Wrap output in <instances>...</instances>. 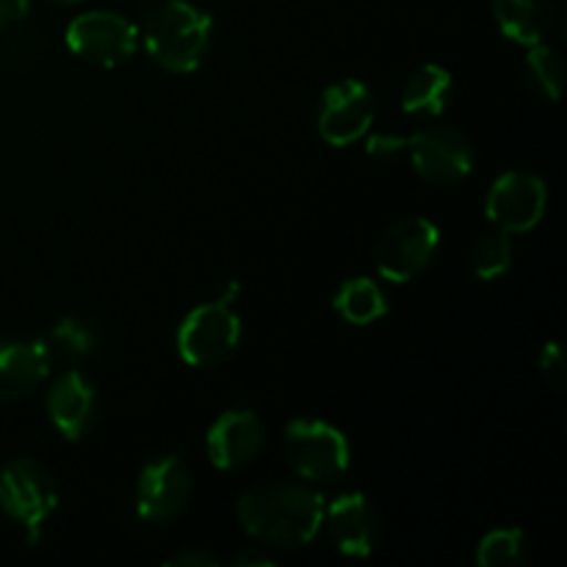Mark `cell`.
Masks as SVG:
<instances>
[{
    "mask_svg": "<svg viewBox=\"0 0 567 567\" xmlns=\"http://www.w3.org/2000/svg\"><path fill=\"white\" fill-rule=\"evenodd\" d=\"M408 153L421 181L432 186H457L474 169V150L468 138L449 125H430L408 136Z\"/></svg>",
    "mask_w": 567,
    "mask_h": 567,
    "instance_id": "cell-8",
    "label": "cell"
},
{
    "mask_svg": "<svg viewBox=\"0 0 567 567\" xmlns=\"http://www.w3.org/2000/svg\"><path fill=\"white\" fill-rule=\"evenodd\" d=\"M266 446V426L252 410H227L210 424L205 449L208 460L221 471H238L255 463Z\"/></svg>",
    "mask_w": 567,
    "mask_h": 567,
    "instance_id": "cell-12",
    "label": "cell"
},
{
    "mask_svg": "<svg viewBox=\"0 0 567 567\" xmlns=\"http://www.w3.org/2000/svg\"><path fill=\"white\" fill-rule=\"evenodd\" d=\"M336 313L354 327H369L388 313V299L382 288L369 277H352L338 288Z\"/></svg>",
    "mask_w": 567,
    "mask_h": 567,
    "instance_id": "cell-19",
    "label": "cell"
},
{
    "mask_svg": "<svg viewBox=\"0 0 567 567\" xmlns=\"http://www.w3.org/2000/svg\"><path fill=\"white\" fill-rule=\"evenodd\" d=\"M374 122V94L358 78L327 86L319 105V133L332 147H349L369 133Z\"/></svg>",
    "mask_w": 567,
    "mask_h": 567,
    "instance_id": "cell-10",
    "label": "cell"
},
{
    "mask_svg": "<svg viewBox=\"0 0 567 567\" xmlns=\"http://www.w3.org/2000/svg\"><path fill=\"white\" fill-rule=\"evenodd\" d=\"M59 507V487L53 474L37 460H14L0 471V509L28 529L37 543L44 520Z\"/></svg>",
    "mask_w": 567,
    "mask_h": 567,
    "instance_id": "cell-5",
    "label": "cell"
},
{
    "mask_svg": "<svg viewBox=\"0 0 567 567\" xmlns=\"http://www.w3.org/2000/svg\"><path fill=\"white\" fill-rule=\"evenodd\" d=\"M233 565H271V559L260 557V554H238L233 557Z\"/></svg>",
    "mask_w": 567,
    "mask_h": 567,
    "instance_id": "cell-28",
    "label": "cell"
},
{
    "mask_svg": "<svg viewBox=\"0 0 567 567\" xmlns=\"http://www.w3.org/2000/svg\"><path fill=\"white\" fill-rule=\"evenodd\" d=\"M138 31L116 11H86L66 28V48L92 66H120L136 53Z\"/></svg>",
    "mask_w": 567,
    "mask_h": 567,
    "instance_id": "cell-7",
    "label": "cell"
},
{
    "mask_svg": "<svg viewBox=\"0 0 567 567\" xmlns=\"http://www.w3.org/2000/svg\"><path fill=\"white\" fill-rule=\"evenodd\" d=\"M44 343H48L50 354L81 363V360L94 358L103 349V327L89 316L72 313L55 321Z\"/></svg>",
    "mask_w": 567,
    "mask_h": 567,
    "instance_id": "cell-18",
    "label": "cell"
},
{
    "mask_svg": "<svg viewBox=\"0 0 567 567\" xmlns=\"http://www.w3.org/2000/svg\"><path fill=\"white\" fill-rule=\"evenodd\" d=\"M53 6H72V3H81V0H48Z\"/></svg>",
    "mask_w": 567,
    "mask_h": 567,
    "instance_id": "cell-29",
    "label": "cell"
},
{
    "mask_svg": "<svg viewBox=\"0 0 567 567\" xmlns=\"http://www.w3.org/2000/svg\"><path fill=\"white\" fill-rule=\"evenodd\" d=\"M526 72H529L532 83L546 94L548 100L563 97L565 86V64L554 48L543 44H532L529 55H526Z\"/></svg>",
    "mask_w": 567,
    "mask_h": 567,
    "instance_id": "cell-22",
    "label": "cell"
},
{
    "mask_svg": "<svg viewBox=\"0 0 567 567\" xmlns=\"http://www.w3.org/2000/svg\"><path fill=\"white\" fill-rule=\"evenodd\" d=\"M28 17V0H0V37Z\"/></svg>",
    "mask_w": 567,
    "mask_h": 567,
    "instance_id": "cell-26",
    "label": "cell"
},
{
    "mask_svg": "<svg viewBox=\"0 0 567 567\" xmlns=\"http://www.w3.org/2000/svg\"><path fill=\"white\" fill-rule=\"evenodd\" d=\"M48 343L42 341H0V404L31 396L50 374Z\"/></svg>",
    "mask_w": 567,
    "mask_h": 567,
    "instance_id": "cell-14",
    "label": "cell"
},
{
    "mask_svg": "<svg viewBox=\"0 0 567 567\" xmlns=\"http://www.w3.org/2000/svg\"><path fill=\"white\" fill-rule=\"evenodd\" d=\"M441 247V230L424 216H404L377 244V271L388 282H410L426 271Z\"/></svg>",
    "mask_w": 567,
    "mask_h": 567,
    "instance_id": "cell-6",
    "label": "cell"
},
{
    "mask_svg": "<svg viewBox=\"0 0 567 567\" xmlns=\"http://www.w3.org/2000/svg\"><path fill=\"white\" fill-rule=\"evenodd\" d=\"M192 498V471L181 457H158L142 468L136 485V513L150 524L177 518Z\"/></svg>",
    "mask_w": 567,
    "mask_h": 567,
    "instance_id": "cell-11",
    "label": "cell"
},
{
    "mask_svg": "<svg viewBox=\"0 0 567 567\" xmlns=\"http://www.w3.org/2000/svg\"><path fill=\"white\" fill-rule=\"evenodd\" d=\"M471 266H474V275L485 282L507 275L513 266V244L507 233L496 230L491 236H482L471 252Z\"/></svg>",
    "mask_w": 567,
    "mask_h": 567,
    "instance_id": "cell-21",
    "label": "cell"
},
{
    "mask_svg": "<svg viewBox=\"0 0 567 567\" xmlns=\"http://www.w3.org/2000/svg\"><path fill=\"white\" fill-rule=\"evenodd\" d=\"M3 64L9 66L17 75H31V72L42 70V64L48 61V39L39 31H6L3 48Z\"/></svg>",
    "mask_w": 567,
    "mask_h": 567,
    "instance_id": "cell-20",
    "label": "cell"
},
{
    "mask_svg": "<svg viewBox=\"0 0 567 567\" xmlns=\"http://www.w3.org/2000/svg\"><path fill=\"white\" fill-rule=\"evenodd\" d=\"M324 524L332 543L347 557H369L377 546V515L363 493L338 496L324 507Z\"/></svg>",
    "mask_w": 567,
    "mask_h": 567,
    "instance_id": "cell-15",
    "label": "cell"
},
{
    "mask_svg": "<svg viewBox=\"0 0 567 567\" xmlns=\"http://www.w3.org/2000/svg\"><path fill=\"white\" fill-rule=\"evenodd\" d=\"M244 532L275 548H302L324 524V496L297 482H266L249 487L236 504Z\"/></svg>",
    "mask_w": 567,
    "mask_h": 567,
    "instance_id": "cell-1",
    "label": "cell"
},
{
    "mask_svg": "<svg viewBox=\"0 0 567 567\" xmlns=\"http://www.w3.org/2000/svg\"><path fill=\"white\" fill-rule=\"evenodd\" d=\"M365 153L377 161H393L402 153H408V138L404 136H388V133H377L365 142Z\"/></svg>",
    "mask_w": 567,
    "mask_h": 567,
    "instance_id": "cell-25",
    "label": "cell"
},
{
    "mask_svg": "<svg viewBox=\"0 0 567 567\" xmlns=\"http://www.w3.org/2000/svg\"><path fill=\"white\" fill-rule=\"evenodd\" d=\"M546 205L548 186L543 177L532 172H507L487 192L485 214L496 230L513 236V233L535 230L546 214Z\"/></svg>",
    "mask_w": 567,
    "mask_h": 567,
    "instance_id": "cell-9",
    "label": "cell"
},
{
    "mask_svg": "<svg viewBox=\"0 0 567 567\" xmlns=\"http://www.w3.org/2000/svg\"><path fill=\"white\" fill-rule=\"evenodd\" d=\"M540 374L554 391H563L567 385V369H565V358H563V347L557 341L543 343L540 349Z\"/></svg>",
    "mask_w": 567,
    "mask_h": 567,
    "instance_id": "cell-24",
    "label": "cell"
},
{
    "mask_svg": "<svg viewBox=\"0 0 567 567\" xmlns=\"http://www.w3.org/2000/svg\"><path fill=\"white\" fill-rule=\"evenodd\" d=\"M452 97V72L441 64H424L402 86V111L413 116H441Z\"/></svg>",
    "mask_w": 567,
    "mask_h": 567,
    "instance_id": "cell-17",
    "label": "cell"
},
{
    "mask_svg": "<svg viewBox=\"0 0 567 567\" xmlns=\"http://www.w3.org/2000/svg\"><path fill=\"white\" fill-rule=\"evenodd\" d=\"M48 419L66 441H83L97 424V393L81 371H64L48 391Z\"/></svg>",
    "mask_w": 567,
    "mask_h": 567,
    "instance_id": "cell-13",
    "label": "cell"
},
{
    "mask_svg": "<svg viewBox=\"0 0 567 567\" xmlns=\"http://www.w3.org/2000/svg\"><path fill=\"white\" fill-rule=\"evenodd\" d=\"M282 452L293 474L308 482H338L349 471V441L327 421L297 419L286 426Z\"/></svg>",
    "mask_w": 567,
    "mask_h": 567,
    "instance_id": "cell-4",
    "label": "cell"
},
{
    "mask_svg": "<svg viewBox=\"0 0 567 567\" xmlns=\"http://www.w3.org/2000/svg\"><path fill=\"white\" fill-rule=\"evenodd\" d=\"M214 20L188 0H164L153 6L138 37L158 66L175 75H188L203 64L210 48Z\"/></svg>",
    "mask_w": 567,
    "mask_h": 567,
    "instance_id": "cell-2",
    "label": "cell"
},
{
    "mask_svg": "<svg viewBox=\"0 0 567 567\" xmlns=\"http://www.w3.org/2000/svg\"><path fill=\"white\" fill-rule=\"evenodd\" d=\"M526 557V535L520 529H493L476 548V563L485 567L520 565Z\"/></svg>",
    "mask_w": 567,
    "mask_h": 567,
    "instance_id": "cell-23",
    "label": "cell"
},
{
    "mask_svg": "<svg viewBox=\"0 0 567 567\" xmlns=\"http://www.w3.org/2000/svg\"><path fill=\"white\" fill-rule=\"evenodd\" d=\"M136 3H144V0H136Z\"/></svg>",
    "mask_w": 567,
    "mask_h": 567,
    "instance_id": "cell-30",
    "label": "cell"
},
{
    "mask_svg": "<svg viewBox=\"0 0 567 567\" xmlns=\"http://www.w3.org/2000/svg\"><path fill=\"white\" fill-rule=\"evenodd\" d=\"M493 17L504 37L532 48L546 42L554 31L557 11L551 0H493Z\"/></svg>",
    "mask_w": 567,
    "mask_h": 567,
    "instance_id": "cell-16",
    "label": "cell"
},
{
    "mask_svg": "<svg viewBox=\"0 0 567 567\" xmlns=\"http://www.w3.org/2000/svg\"><path fill=\"white\" fill-rule=\"evenodd\" d=\"M238 286L230 282L225 297L216 302L197 305L177 327V354L186 365L210 369L221 365L238 352L241 343V319L233 310Z\"/></svg>",
    "mask_w": 567,
    "mask_h": 567,
    "instance_id": "cell-3",
    "label": "cell"
},
{
    "mask_svg": "<svg viewBox=\"0 0 567 567\" xmlns=\"http://www.w3.org/2000/svg\"><path fill=\"white\" fill-rule=\"evenodd\" d=\"M166 565H216V557H210V554H203V551H183L177 554V557H169L166 559Z\"/></svg>",
    "mask_w": 567,
    "mask_h": 567,
    "instance_id": "cell-27",
    "label": "cell"
}]
</instances>
